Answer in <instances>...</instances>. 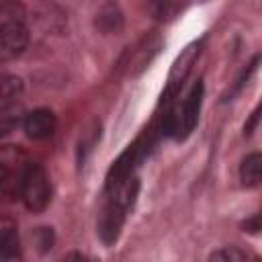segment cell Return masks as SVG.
Listing matches in <instances>:
<instances>
[{
    "label": "cell",
    "mask_w": 262,
    "mask_h": 262,
    "mask_svg": "<svg viewBox=\"0 0 262 262\" xmlns=\"http://www.w3.org/2000/svg\"><path fill=\"white\" fill-rule=\"evenodd\" d=\"M35 242H37V246H39L41 252L51 250V244H53V231H51V227H39L35 231Z\"/></svg>",
    "instance_id": "7c38bea8"
},
{
    "label": "cell",
    "mask_w": 262,
    "mask_h": 262,
    "mask_svg": "<svg viewBox=\"0 0 262 262\" xmlns=\"http://www.w3.org/2000/svg\"><path fill=\"white\" fill-rule=\"evenodd\" d=\"M20 121L18 108L16 106H2L0 108V139L6 137Z\"/></svg>",
    "instance_id": "30bf717a"
},
{
    "label": "cell",
    "mask_w": 262,
    "mask_h": 262,
    "mask_svg": "<svg viewBox=\"0 0 262 262\" xmlns=\"http://www.w3.org/2000/svg\"><path fill=\"white\" fill-rule=\"evenodd\" d=\"M20 254V239L16 229L6 227L0 231V258L2 260H12Z\"/></svg>",
    "instance_id": "9c48e42d"
},
{
    "label": "cell",
    "mask_w": 262,
    "mask_h": 262,
    "mask_svg": "<svg viewBox=\"0 0 262 262\" xmlns=\"http://www.w3.org/2000/svg\"><path fill=\"white\" fill-rule=\"evenodd\" d=\"M242 227H244V231H250V233H258V231H260V215H254L252 219H246Z\"/></svg>",
    "instance_id": "4fadbf2b"
},
{
    "label": "cell",
    "mask_w": 262,
    "mask_h": 262,
    "mask_svg": "<svg viewBox=\"0 0 262 262\" xmlns=\"http://www.w3.org/2000/svg\"><path fill=\"white\" fill-rule=\"evenodd\" d=\"M246 260H248V256L235 246L221 248V250L213 252L211 258H209V262H246Z\"/></svg>",
    "instance_id": "8fae6325"
},
{
    "label": "cell",
    "mask_w": 262,
    "mask_h": 262,
    "mask_svg": "<svg viewBox=\"0 0 262 262\" xmlns=\"http://www.w3.org/2000/svg\"><path fill=\"white\" fill-rule=\"evenodd\" d=\"M201 104H203V82L199 80L182 98V102H170V106L162 117L160 133L174 139L188 137L199 121Z\"/></svg>",
    "instance_id": "6da1fadb"
},
{
    "label": "cell",
    "mask_w": 262,
    "mask_h": 262,
    "mask_svg": "<svg viewBox=\"0 0 262 262\" xmlns=\"http://www.w3.org/2000/svg\"><path fill=\"white\" fill-rule=\"evenodd\" d=\"M262 176V156L260 154H250L239 166V180L246 188H254L260 184Z\"/></svg>",
    "instance_id": "ba28073f"
},
{
    "label": "cell",
    "mask_w": 262,
    "mask_h": 262,
    "mask_svg": "<svg viewBox=\"0 0 262 262\" xmlns=\"http://www.w3.org/2000/svg\"><path fill=\"white\" fill-rule=\"evenodd\" d=\"M125 215H127V209H123L119 203L106 199V203L102 205V209L98 213V223H96L98 237L102 239L104 246H113L119 239L123 223H125Z\"/></svg>",
    "instance_id": "277c9868"
},
{
    "label": "cell",
    "mask_w": 262,
    "mask_h": 262,
    "mask_svg": "<svg viewBox=\"0 0 262 262\" xmlns=\"http://www.w3.org/2000/svg\"><path fill=\"white\" fill-rule=\"evenodd\" d=\"M258 117H260V106L252 113V117H250V123L246 125V135H250L252 131H254V127H256V121H258Z\"/></svg>",
    "instance_id": "9a60e30c"
},
{
    "label": "cell",
    "mask_w": 262,
    "mask_h": 262,
    "mask_svg": "<svg viewBox=\"0 0 262 262\" xmlns=\"http://www.w3.org/2000/svg\"><path fill=\"white\" fill-rule=\"evenodd\" d=\"M199 51H201V43H192V45H188V47L180 53V57L174 61L172 72H170V76H168L166 92H164V96H162V100H164V102H172V100L176 98V94H178V90H180V86H182L184 78L188 76L190 66L194 63V59H196Z\"/></svg>",
    "instance_id": "5b68a950"
},
{
    "label": "cell",
    "mask_w": 262,
    "mask_h": 262,
    "mask_svg": "<svg viewBox=\"0 0 262 262\" xmlns=\"http://www.w3.org/2000/svg\"><path fill=\"white\" fill-rule=\"evenodd\" d=\"M20 199L31 213H41L49 205L51 201L49 176L41 164L31 162L25 166L20 176Z\"/></svg>",
    "instance_id": "7a4b0ae2"
},
{
    "label": "cell",
    "mask_w": 262,
    "mask_h": 262,
    "mask_svg": "<svg viewBox=\"0 0 262 262\" xmlns=\"http://www.w3.org/2000/svg\"><path fill=\"white\" fill-rule=\"evenodd\" d=\"M96 27L106 35L119 33L123 27V14H121L119 6L117 4H104L96 14Z\"/></svg>",
    "instance_id": "52a82bcc"
},
{
    "label": "cell",
    "mask_w": 262,
    "mask_h": 262,
    "mask_svg": "<svg viewBox=\"0 0 262 262\" xmlns=\"http://www.w3.org/2000/svg\"><path fill=\"white\" fill-rule=\"evenodd\" d=\"M29 45V29L12 18L0 23V61L16 59Z\"/></svg>",
    "instance_id": "3957f363"
},
{
    "label": "cell",
    "mask_w": 262,
    "mask_h": 262,
    "mask_svg": "<svg viewBox=\"0 0 262 262\" xmlns=\"http://www.w3.org/2000/svg\"><path fill=\"white\" fill-rule=\"evenodd\" d=\"M6 178H8V166H6V164L0 160V184H2Z\"/></svg>",
    "instance_id": "2e32d148"
},
{
    "label": "cell",
    "mask_w": 262,
    "mask_h": 262,
    "mask_svg": "<svg viewBox=\"0 0 262 262\" xmlns=\"http://www.w3.org/2000/svg\"><path fill=\"white\" fill-rule=\"evenodd\" d=\"M23 127H25L27 137L31 139H47L53 135L57 127V119L49 108H35L25 115Z\"/></svg>",
    "instance_id": "8992f818"
},
{
    "label": "cell",
    "mask_w": 262,
    "mask_h": 262,
    "mask_svg": "<svg viewBox=\"0 0 262 262\" xmlns=\"http://www.w3.org/2000/svg\"><path fill=\"white\" fill-rule=\"evenodd\" d=\"M59 262H88V260H86V256L80 254V252H70V254H66Z\"/></svg>",
    "instance_id": "5bb4252c"
}]
</instances>
